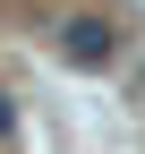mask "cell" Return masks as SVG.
<instances>
[{"instance_id": "1", "label": "cell", "mask_w": 145, "mask_h": 154, "mask_svg": "<svg viewBox=\"0 0 145 154\" xmlns=\"http://www.w3.org/2000/svg\"><path fill=\"white\" fill-rule=\"evenodd\" d=\"M120 43H128V34H120L102 9L60 17V60H68V69H111V60H120Z\"/></svg>"}, {"instance_id": "2", "label": "cell", "mask_w": 145, "mask_h": 154, "mask_svg": "<svg viewBox=\"0 0 145 154\" xmlns=\"http://www.w3.org/2000/svg\"><path fill=\"white\" fill-rule=\"evenodd\" d=\"M17 137V94H0V146Z\"/></svg>"}]
</instances>
